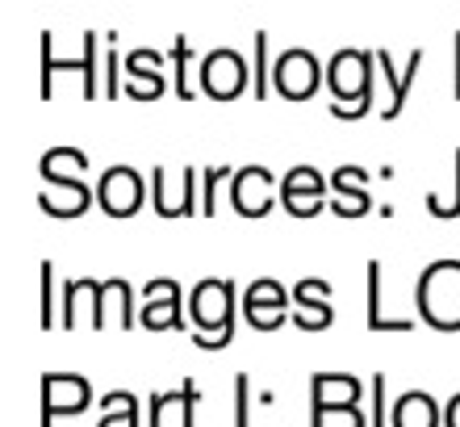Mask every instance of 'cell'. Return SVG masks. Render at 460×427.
I'll return each mask as SVG.
<instances>
[{"instance_id": "6da1fadb", "label": "cell", "mask_w": 460, "mask_h": 427, "mask_svg": "<svg viewBox=\"0 0 460 427\" xmlns=\"http://www.w3.org/2000/svg\"><path fill=\"white\" fill-rule=\"evenodd\" d=\"M373 63L376 55L356 47H343L327 63V85H331V113L335 118H360L373 101Z\"/></svg>"}, {"instance_id": "7a4b0ae2", "label": "cell", "mask_w": 460, "mask_h": 427, "mask_svg": "<svg viewBox=\"0 0 460 427\" xmlns=\"http://www.w3.org/2000/svg\"><path fill=\"white\" fill-rule=\"evenodd\" d=\"M189 315H193L201 348H226L234 335V285L226 277H206L197 281L193 298H189Z\"/></svg>"}, {"instance_id": "3957f363", "label": "cell", "mask_w": 460, "mask_h": 427, "mask_svg": "<svg viewBox=\"0 0 460 427\" xmlns=\"http://www.w3.org/2000/svg\"><path fill=\"white\" fill-rule=\"evenodd\" d=\"M419 310L431 327L460 331V260H436L419 277Z\"/></svg>"}, {"instance_id": "277c9868", "label": "cell", "mask_w": 460, "mask_h": 427, "mask_svg": "<svg viewBox=\"0 0 460 427\" xmlns=\"http://www.w3.org/2000/svg\"><path fill=\"white\" fill-rule=\"evenodd\" d=\"M143 197H146V184L130 164H113V168L101 172L97 201H101L105 214H113V218H130V214L143 209Z\"/></svg>"}, {"instance_id": "5b68a950", "label": "cell", "mask_w": 460, "mask_h": 427, "mask_svg": "<svg viewBox=\"0 0 460 427\" xmlns=\"http://www.w3.org/2000/svg\"><path fill=\"white\" fill-rule=\"evenodd\" d=\"M277 201V176L260 164H247L230 176V206L239 209L243 218H264Z\"/></svg>"}, {"instance_id": "8992f818", "label": "cell", "mask_w": 460, "mask_h": 427, "mask_svg": "<svg viewBox=\"0 0 460 427\" xmlns=\"http://www.w3.org/2000/svg\"><path fill=\"white\" fill-rule=\"evenodd\" d=\"M247 59H243L239 50L230 47H218L209 50L206 59H201V88H206L214 101H234L247 88Z\"/></svg>"}, {"instance_id": "52a82bcc", "label": "cell", "mask_w": 460, "mask_h": 427, "mask_svg": "<svg viewBox=\"0 0 460 427\" xmlns=\"http://www.w3.org/2000/svg\"><path fill=\"white\" fill-rule=\"evenodd\" d=\"M272 85L285 93L289 101H305L314 97V88L323 85V67H318L314 50L305 47H289L272 67Z\"/></svg>"}, {"instance_id": "ba28073f", "label": "cell", "mask_w": 460, "mask_h": 427, "mask_svg": "<svg viewBox=\"0 0 460 427\" xmlns=\"http://www.w3.org/2000/svg\"><path fill=\"white\" fill-rule=\"evenodd\" d=\"M63 327H105V281L80 277L63 285Z\"/></svg>"}, {"instance_id": "9c48e42d", "label": "cell", "mask_w": 460, "mask_h": 427, "mask_svg": "<svg viewBox=\"0 0 460 427\" xmlns=\"http://www.w3.org/2000/svg\"><path fill=\"white\" fill-rule=\"evenodd\" d=\"M243 315H247V323L260 331L280 327V323L289 318V293H285V285L272 281V277L252 281L247 293H243Z\"/></svg>"}, {"instance_id": "30bf717a", "label": "cell", "mask_w": 460, "mask_h": 427, "mask_svg": "<svg viewBox=\"0 0 460 427\" xmlns=\"http://www.w3.org/2000/svg\"><path fill=\"white\" fill-rule=\"evenodd\" d=\"M323 197H327V181L310 164L289 168L285 184H280V201H285V209H289L293 218H314L318 209H323Z\"/></svg>"}, {"instance_id": "8fae6325", "label": "cell", "mask_w": 460, "mask_h": 427, "mask_svg": "<svg viewBox=\"0 0 460 427\" xmlns=\"http://www.w3.org/2000/svg\"><path fill=\"white\" fill-rule=\"evenodd\" d=\"M93 403V390L80 373H47L42 378V406H47V427L50 415H80Z\"/></svg>"}, {"instance_id": "7c38bea8", "label": "cell", "mask_w": 460, "mask_h": 427, "mask_svg": "<svg viewBox=\"0 0 460 427\" xmlns=\"http://www.w3.org/2000/svg\"><path fill=\"white\" fill-rule=\"evenodd\" d=\"M138 318H143V327H184V318H181V285L172 281V277H155V281H146Z\"/></svg>"}, {"instance_id": "4fadbf2b", "label": "cell", "mask_w": 460, "mask_h": 427, "mask_svg": "<svg viewBox=\"0 0 460 427\" xmlns=\"http://www.w3.org/2000/svg\"><path fill=\"white\" fill-rule=\"evenodd\" d=\"M331 318H335V306H331V285L318 281V277H310V281H297V289H293V323L297 327H327Z\"/></svg>"}, {"instance_id": "5bb4252c", "label": "cell", "mask_w": 460, "mask_h": 427, "mask_svg": "<svg viewBox=\"0 0 460 427\" xmlns=\"http://www.w3.org/2000/svg\"><path fill=\"white\" fill-rule=\"evenodd\" d=\"M331 189H335V214H343V218H360V214H368V172L356 168V164H348V168H340L335 176H331Z\"/></svg>"}, {"instance_id": "9a60e30c", "label": "cell", "mask_w": 460, "mask_h": 427, "mask_svg": "<svg viewBox=\"0 0 460 427\" xmlns=\"http://www.w3.org/2000/svg\"><path fill=\"white\" fill-rule=\"evenodd\" d=\"M444 411L427 390H406L389 406V427H439Z\"/></svg>"}, {"instance_id": "2e32d148", "label": "cell", "mask_w": 460, "mask_h": 427, "mask_svg": "<svg viewBox=\"0 0 460 427\" xmlns=\"http://www.w3.org/2000/svg\"><path fill=\"white\" fill-rule=\"evenodd\" d=\"M93 201L84 181H47V189L38 193V206L47 209L50 218H80Z\"/></svg>"}, {"instance_id": "e0dca14e", "label": "cell", "mask_w": 460, "mask_h": 427, "mask_svg": "<svg viewBox=\"0 0 460 427\" xmlns=\"http://www.w3.org/2000/svg\"><path fill=\"white\" fill-rule=\"evenodd\" d=\"M364 381L351 373H314L310 378V394L314 406H360Z\"/></svg>"}, {"instance_id": "ac0fdd59", "label": "cell", "mask_w": 460, "mask_h": 427, "mask_svg": "<svg viewBox=\"0 0 460 427\" xmlns=\"http://www.w3.org/2000/svg\"><path fill=\"white\" fill-rule=\"evenodd\" d=\"M151 184H155V206H159V214H164V218H181V214H189V209H193L197 168H181V193H172V189H168V168H155Z\"/></svg>"}, {"instance_id": "d6986e66", "label": "cell", "mask_w": 460, "mask_h": 427, "mask_svg": "<svg viewBox=\"0 0 460 427\" xmlns=\"http://www.w3.org/2000/svg\"><path fill=\"white\" fill-rule=\"evenodd\" d=\"M88 168V156L84 151H75V147H50L38 172H42V181H80V172Z\"/></svg>"}, {"instance_id": "ffe728a7", "label": "cell", "mask_w": 460, "mask_h": 427, "mask_svg": "<svg viewBox=\"0 0 460 427\" xmlns=\"http://www.w3.org/2000/svg\"><path fill=\"white\" fill-rule=\"evenodd\" d=\"M97 427H138V406H134L130 394H110L105 398V415H101Z\"/></svg>"}, {"instance_id": "44dd1931", "label": "cell", "mask_w": 460, "mask_h": 427, "mask_svg": "<svg viewBox=\"0 0 460 427\" xmlns=\"http://www.w3.org/2000/svg\"><path fill=\"white\" fill-rule=\"evenodd\" d=\"M310 427H364L360 406H314Z\"/></svg>"}, {"instance_id": "7402d4cb", "label": "cell", "mask_w": 460, "mask_h": 427, "mask_svg": "<svg viewBox=\"0 0 460 427\" xmlns=\"http://www.w3.org/2000/svg\"><path fill=\"white\" fill-rule=\"evenodd\" d=\"M126 93L134 101H155L164 93V72H126Z\"/></svg>"}, {"instance_id": "603a6c76", "label": "cell", "mask_w": 460, "mask_h": 427, "mask_svg": "<svg viewBox=\"0 0 460 427\" xmlns=\"http://www.w3.org/2000/svg\"><path fill=\"white\" fill-rule=\"evenodd\" d=\"M110 306H118V318H121V327H134L130 285L121 281V277H113V281H105V310H110Z\"/></svg>"}, {"instance_id": "cb8c5ba5", "label": "cell", "mask_w": 460, "mask_h": 427, "mask_svg": "<svg viewBox=\"0 0 460 427\" xmlns=\"http://www.w3.org/2000/svg\"><path fill=\"white\" fill-rule=\"evenodd\" d=\"M159 67H164L159 50H130L126 55V72H159Z\"/></svg>"}, {"instance_id": "d4e9b609", "label": "cell", "mask_w": 460, "mask_h": 427, "mask_svg": "<svg viewBox=\"0 0 460 427\" xmlns=\"http://www.w3.org/2000/svg\"><path fill=\"white\" fill-rule=\"evenodd\" d=\"M226 176V168H209L206 172V214H214V184Z\"/></svg>"}, {"instance_id": "484cf974", "label": "cell", "mask_w": 460, "mask_h": 427, "mask_svg": "<svg viewBox=\"0 0 460 427\" xmlns=\"http://www.w3.org/2000/svg\"><path fill=\"white\" fill-rule=\"evenodd\" d=\"M444 427H460V390L448 398V406H444Z\"/></svg>"}, {"instance_id": "4316f807", "label": "cell", "mask_w": 460, "mask_h": 427, "mask_svg": "<svg viewBox=\"0 0 460 427\" xmlns=\"http://www.w3.org/2000/svg\"><path fill=\"white\" fill-rule=\"evenodd\" d=\"M460 214V151H456V184H452V206H448V214L444 218H456Z\"/></svg>"}, {"instance_id": "83f0119b", "label": "cell", "mask_w": 460, "mask_h": 427, "mask_svg": "<svg viewBox=\"0 0 460 427\" xmlns=\"http://www.w3.org/2000/svg\"><path fill=\"white\" fill-rule=\"evenodd\" d=\"M234 386H239V427H247V378H239Z\"/></svg>"}]
</instances>
